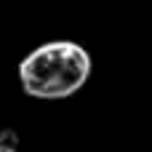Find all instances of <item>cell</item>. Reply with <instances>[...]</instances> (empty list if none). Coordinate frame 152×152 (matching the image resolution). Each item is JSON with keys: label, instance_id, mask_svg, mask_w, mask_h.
<instances>
[{"label": "cell", "instance_id": "6da1fadb", "mask_svg": "<svg viewBox=\"0 0 152 152\" xmlns=\"http://www.w3.org/2000/svg\"><path fill=\"white\" fill-rule=\"evenodd\" d=\"M91 77V53L72 40L37 45L19 64V83L32 99H67Z\"/></svg>", "mask_w": 152, "mask_h": 152}, {"label": "cell", "instance_id": "7a4b0ae2", "mask_svg": "<svg viewBox=\"0 0 152 152\" xmlns=\"http://www.w3.org/2000/svg\"><path fill=\"white\" fill-rule=\"evenodd\" d=\"M0 152H16V139H13V134H3V136H0Z\"/></svg>", "mask_w": 152, "mask_h": 152}]
</instances>
